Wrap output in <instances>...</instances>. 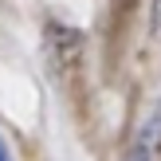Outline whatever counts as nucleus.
<instances>
[{"instance_id":"obj_1","label":"nucleus","mask_w":161,"mask_h":161,"mask_svg":"<svg viewBox=\"0 0 161 161\" xmlns=\"http://www.w3.org/2000/svg\"><path fill=\"white\" fill-rule=\"evenodd\" d=\"M47 51H51L55 71H71L79 63V51H83V36L71 28H47Z\"/></svg>"},{"instance_id":"obj_2","label":"nucleus","mask_w":161,"mask_h":161,"mask_svg":"<svg viewBox=\"0 0 161 161\" xmlns=\"http://www.w3.org/2000/svg\"><path fill=\"white\" fill-rule=\"evenodd\" d=\"M146 142H149V146H153L157 153H161V110H157V118H153V122L146 126Z\"/></svg>"},{"instance_id":"obj_3","label":"nucleus","mask_w":161,"mask_h":161,"mask_svg":"<svg viewBox=\"0 0 161 161\" xmlns=\"http://www.w3.org/2000/svg\"><path fill=\"white\" fill-rule=\"evenodd\" d=\"M130 161H146V149H138V153H130Z\"/></svg>"},{"instance_id":"obj_4","label":"nucleus","mask_w":161,"mask_h":161,"mask_svg":"<svg viewBox=\"0 0 161 161\" xmlns=\"http://www.w3.org/2000/svg\"><path fill=\"white\" fill-rule=\"evenodd\" d=\"M0 161H8V149H4V138H0Z\"/></svg>"}]
</instances>
